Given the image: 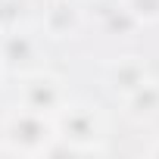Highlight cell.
Returning <instances> with one entry per match:
<instances>
[{
  "label": "cell",
  "instance_id": "6da1fadb",
  "mask_svg": "<svg viewBox=\"0 0 159 159\" xmlns=\"http://www.w3.org/2000/svg\"><path fill=\"white\" fill-rule=\"evenodd\" d=\"M59 125H62V137L72 150H94V143L103 137L100 134V125H97V116L88 109V106H66V112L59 116Z\"/></svg>",
  "mask_w": 159,
  "mask_h": 159
},
{
  "label": "cell",
  "instance_id": "7a4b0ae2",
  "mask_svg": "<svg viewBox=\"0 0 159 159\" xmlns=\"http://www.w3.org/2000/svg\"><path fill=\"white\" fill-rule=\"evenodd\" d=\"M128 112L134 119H153V116H159V88L150 84V81H143L140 88H134L128 94Z\"/></svg>",
  "mask_w": 159,
  "mask_h": 159
},
{
  "label": "cell",
  "instance_id": "3957f363",
  "mask_svg": "<svg viewBox=\"0 0 159 159\" xmlns=\"http://www.w3.org/2000/svg\"><path fill=\"white\" fill-rule=\"evenodd\" d=\"M150 153H153V156H159V147H153V150H150Z\"/></svg>",
  "mask_w": 159,
  "mask_h": 159
}]
</instances>
